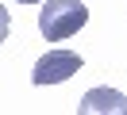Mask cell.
I'll use <instances>...</instances> for the list:
<instances>
[{
	"mask_svg": "<svg viewBox=\"0 0 127 115\" xmlns=\"http://www.w3.org/2000/svg\"><path fill=\"white\" fill-rule=\"evenodd\" d=\"M89 19V8L81 0H42L39 12V31L46 42H62V38L77 35Z\"/></svg>",
	"mask_w": 127,
	"mask_h": 115,
	"instance_id": "6da1fadb",
	"label": "cell"
},
{
	"mask_svg": "<svg viewBox=\"0 0 127 115\" xmlns=\"http://www.w3.org/2000/svg\"><path fill=\"white\" fill-rule=\"evenodd\" d=\"M77 69H81V54H73V50H50V54H42V58L35 61L31 81L35 84H62V81H69Z\"/></svg>",
	"mask_w": 127,
	"mask_h": 115,
	"instance_id": "7a4b0ae2",
	"label": "cell"
},
{
	"mask_svg": "<svg viewBox=\"0 0 127 115\" xmlns=\"http://www.w3.org/2000/svg\"><path fill=\"white\" fill-rule=\"evenodd\" d=\"M81 111L85 115H93V111H119V115H127V100L119 92H112V88H93L81 100Z\"/></svg>",
	"mask_w": 127,
	"mask_h": 115,
	"instance_id": "3957f363",
	"label": "cell"
},
{
	"mask_svg": "<svg viewBox=\"0 0 127 115\" xmlns=\"http://www.w3.org/2000/svg\"><path fill=\"white\" fill-rule=\"evenodd\" d=\"M16 4H42V0H16Z\"/></svg>",
	"mask_w": 127,
	"mask_h": 115,
	"instance_id": "277c9868",
	"label": "cell"
}]
</instances>
